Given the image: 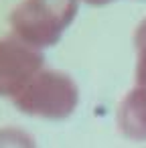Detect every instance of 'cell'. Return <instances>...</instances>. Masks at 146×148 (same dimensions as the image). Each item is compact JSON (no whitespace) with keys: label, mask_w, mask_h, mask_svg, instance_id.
I'll return each instance as SVG.
<instances>
[{"label":"cell","mask_w":146,"mask_h":148,"mask_svg":"<svg viewBox=\"0 0 146 148\" xmlns=\"http://www.w3.org/2000/svg\"><path fill=\"white\" fill-rule=\"evenodd\" d=\"M77 2H85V4H89V6H106V4L118 2V0H77Z\"/></svg>","instance_id":"52a82bcc"},{"label":"cell","mask_w":146,"mask_h":148,"mask_svg":"<svg viewBox=\"0 0 146 148\" xmlns=\"http://www.w3.org/2000/svg\"><path fill=\"white\" fill-rule=\"evenodd\" d=\"M116 124L120 134L132 142H146V81H134L122 97Z\"/></svg>","instance_id":"277c9868"},{"label":"cell","mask_w":146,"mask_h":148,"mask_svg":"<svg viewBox=\"0 0 146 148\" xmlns=\"http://www.w3.org/2000/svg\"><path fill=\"white\" fill-rule=\"evenodd\" d=\"M45 55L8 35L0 39V97H14L43 67Z\"/></svg>","instance_id":"3957f363"},{"label":"cell","mask_w":146,"mask_h":148,"mask_svg":"<svg viewBox=\"0 0 146 148\" xmlns=\"http://www.w3.org/2000/svg\"><path fill=\"white\" fill-rule=\"evenodd\" d=\"M0 148H37L35 138L16 126L0 128Z\"/></svg>","instance_id":"5b68a950"},{"label":"cell","mask_w":146,"mask_h":148,"mask_svg":"<svg viewBox=\"0 0 146 148\" xmlns=\"http://www.w3.org/2000/svg\"><path fill=\"white\" fill-rule=\"evenodd\" d=\"M134 49H136V69L134 79L146 81V18L140 21L134 33Z\"/></svg>","instance_id":"8992f818"},{"label":"cell","mask_w":146,"mask_h":148,"mask_svg":"<svg viewBox=\"0 0 146 148\" xmlns=\"http://www.w3.org/2000/svg\"><path fill=\"white\" fill-rule=\"evenodd\" d=\"M77 0H23L10 12V35L43 51L55 47L77 14Z\"/></svg>","instance_id":"6da1fadb"},{"label":"cell","mask_w":146,"mask_h":148,"mask_svg":"<svg viewBox=\"0 0 146 148\" xmlns=\"http://www.w3.org/2000/svg\"><path fill=\"white\" fill-rule=\"evenodd\" d=\"M14 108L33 118L65 120L79 106V87L75 79L59 69H41L14 97Z\"/></svg>","instance_id":"7a4b0ae2"}]
</instances>
